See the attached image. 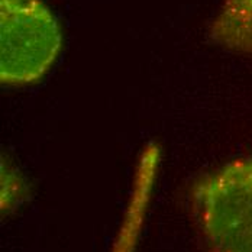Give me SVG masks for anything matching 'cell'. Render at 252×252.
I'll return each instance as SVG.
<instances>
[{
	"label": "cell",
	"mask_w": 252,
	"mask_h": 252,
	"mask_svg": "<svg viewBox=\"0 0 252 252\" xmlns=\"http://www.w3.org/2000/svg\"><path fill=\"white\" fill-rule=\"evenodd\" d=\"M190 199L206 252H252V158L202 176Z\"/></svg>",
	"instance_id": "obj_1"
},
{
	"label": "cell",
	"mask_w": 252,
	"mask_h": 252,
	"mask_svg": "<svg viewBox=\"0 0 252 252\" xmlns=\"http://www.w3.org/2000/svg\"><path fill=\"white\" fill-rule=\"evenodd\" d=\"M63 45L61 28L42 0H0V80L25 86L45 76Z\"/></svg>",
	"instance_id": "obj_2"
},
{
	"label": "cell",
	"mask_w": 252,
	"mask_h": 252,
	"mask_svg": "<svg viewBox=\"0 0 252 252\" xmlns=\"http://www.w3.org/2000/svg\"><path fill=\"white\" fill-rule=\"evenodd\" d=\"M159 164V145L155 142L147 144L138 158L125 212L109 252H136L142 226L151 204Z\"/></svg>",
	"instance_id": "obj_3"
},
{
	"label": "cell",
	"mask_w": 252,
	"mask_h": 252,
	"mask_svg": "<svg viewBox=\"0 0 252 252\" xmlns=\"http://www.w3.org/2000/svg\"><path fill=\"white\" fill-rule=\"evenodd\" d=\"M209 33L218 45L252 55V0H223Z\"/></svg>",
	"instance_id": "obj_4"
}]
</instances>
